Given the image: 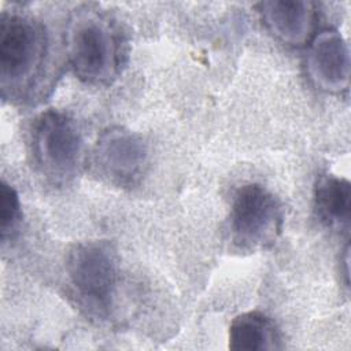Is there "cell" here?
<instances>
[{
  "label": "cell",
  "mask_w": 351,
  "mask_h": 351,
  "mask_svg": "<svg viewBox=\"0 0 351 351\" xmlns=\"http://www.w3.org/2000/svg\"><path fill=\"white\" fill-rule=\"evenodd\" d=\"M123 43L118 27L99 8L82 5L71 14L66 49L75 75L88 85H110L119 74Z\"/></svg>",
  "instance_id": "cell-1"
},
{
  "label": "cell",
  "mask_w": 351,
  "mask_h": 351,
  "mask_svg": "<svg viewBox=\"0 0 351 351\" xmlns=\"http://www.w3.org/2000/svg\"><path fill=\"white\" fill-rule=\"evenodd\" d=\"M49 47L44 26L15 11L0 16V85L3 97L22 99L44 73Z\"/></svg>",
  "instance_id": "cell-2"
},
{
  "label": "cell",
  "mask_w": 351,
  "mask_h": 351,
  "mask_svg": "<svg viewBox=\"0 0 351 351\" xmlns=\"http://www.w3.org/2000/svg\"><path fill=\"white\" fill-rule=\"evenodd\" d=\"M66 274L85 308L96 315L108 314L118 284L117 255L108 243L74 244L66 256Z\"/></svg>",
  "instance_id": "cell-3"
},
{
  "label": "cell",
  "mask_w": 351,
  "mask_h": 351,
  "mask_svg": "<svg viewBox=\"0 0 351 351\" xmlns=\"http://www.w3.org/2000/svg\"><path fill=\"white\" fill-rule=\"evenodd\" d=\"M32 145L41 173L56 184L75 177L82 166V133L75 119L64 111L48 110L36 119Z\"/></svg>",
  "instance_id": "cell-4"
},
{
  "label": "cell",
  "mask_w": 351,
  "mask_h": 351,
  "mask_svg": "<svg viewBox=\"0 0 351 351\" xmlns=\"http://www.w3.org/2000/svg\"><path fill=\"white\" fill-rule=\"evenodd\" d=\"M282 204L273 192L259 184L237 189L230 208L232 241L244 251H258L273 245L282 230Z\"/></svg>",
  "instance_id": "cell-5"
},
{
  "label": "cell",
  "mask_w": 351,
  "mask_h": 351,
  "mask_svg": "<svg viewBox=\"0 0 351 351\" xmlns=\"http://www.w3.org/2000/svg\"><path fill=\"white\" fill-rule=\"evenodd\" d=\"M92 160L101 178L118 186H132L145 171L148 145L138 133L112 126L99 136Z\"/></svg>",
  "instance_id": "cell-6"
},
{
  "label": "cell",
  "mask_w": 351,
  "mask_h": 351,
  "mask_svg": "<svg viewBox=\"0 0 351 351\" xmlns=\"http://www.w3.org/2000/svg\"><path fill=\"white\" fill-rule=\"evenodd\" d=\"M306 69L311 82L326 93H343L350 86V49L335 29H324L308 41Z\"/></svg>",
  "instance_id": "cell-7"
},
{
  "label": "cell",
  "mask_w": 351,
  "mask_h": 351,
  "mask_svg": "<svg viewBox=\"0 0 351 351\" xmlns=\"http://www.w3.org/2000/svg\"><path fill=\"white\" fill-rule=\"evenodd\" d=\"M263 25L280 43L302 47L314 36L317 11L307 0H267L259 3Z\"/></svg>",
  "instance_id": "cell-8"
},
{
  "label": "cell",
  "mask_w": 351,
  "mask_h": 351,
  "mask_svg": "<svg viewBox=\"0 0 351 351\" xmlns=\"http://www.w3.org/2000/svg\"><path fill=\"white\" fill-rule=\"evenodd\" d=\"M314 208L322 223L336 230L348 232L351 218L350 181L332 174L321 176L314 186Z\"/></svg>",
  "instance_id": "cell-9"
},
{
  "label": "cell",
  "mask_w": 351,
  "mask_h": 351,
  "mask_svg": "<svg viewBox=\"0 0 351 351\" xmlns=\"http://www.w3.org/2000/svg\"><path fill=\"white\" fill-rule=\"evenodd\" d=\"M229 348L233 351H266L281 348L274 322L259 311L237 315L229 326Z\"/></svg>",
  "instance_id": "cell-10"
},
{
  "label": "cell",
  "mask_w": 351,
  "mask_h": 351,
  "mask_svg": "<svg viewBox=\"0 0 351 351\" xmlns=\"http://www.w3.org/2000/svg\"><path fill=\"white\" fill-rule=\"evenodd\" d=\"M21 200L14 186L1 181L0 186V232L1 240L5 241L12 236L21 222Z\"/></svg>",
  "instance_id": "cell-11"
}]
</instances>
